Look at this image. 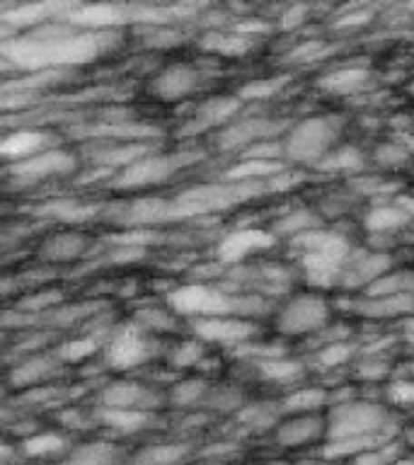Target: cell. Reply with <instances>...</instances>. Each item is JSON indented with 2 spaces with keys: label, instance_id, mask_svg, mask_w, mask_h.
Returning a JSON list of instances; mask_svg holds the SVG:
<instances>
[{
  "label": "cell",
  "instance_id": "6da1fadb",
  "mask_svg": "<svg viewBox=\"0 0 414 465\" xmlns=\"http://www.w3.org/2000/svg\"><path fill=\"white\" fill-rule=\"evenodd\" d=\"M119 44L116 29H90L56 20L3 39V58L27 73H65L107 56Z\"/></svg>",
  "mask_w": 414,
  "mask_h": 465
},
{
  "label": "cell",
  "instance_id": "7a4b0ae2",
  "mask_svg": "<svg viewBox=\"0 0 414 465\" xmlns=\"http://www.w3.org/2000/svg\"><path fill=\"white\" fill-rule=\"evenodd\" d=\"M327 441L322 443L325 463H351L359 453L378 449L402 436L390 407L356 395L337 402L325 412Z\"/></svg>",
  "mask_w": 414,
  "mask_h": 465
},
{
  "label": "cell",
  "instance_id": "3957f363",
  "mask_svg": "<svg viewBox=\"0 0 414 465\" xmlns=\"http://www.w3.org/2000/svg\"><path fill=\"white\" fill-rule=\"evenodd\" d=\"M165 305L180 320H203V318H257L267 311V301L245 291L221 289L211 282H189L167 291Z\"/></svg>",
  "mask_w": 414,
  "mask_h": 465
},
{
  "label": "cell",
  "instance_id": "277c9868",
  "mask_svg": "<svg viewBox=\"0 0 414 465\" xmlns=\"http://www.w3.org/2000/svg\"><path fill=\"white\" fill-rule=\"evenodd\" d=\"M291 247L298 250V267L310 289H341L344 272L356 254L349 238L341 232L315 228L291 240Z\"/></svg>",
  "mask_w": 414,
  "mask_h": 465
},
{
  "label": "cell",
  "instance_id": "5b68a950",
  "mask_svg": "<svg viewBox=\"0 0 414 465\" xmlns=\"http://www.w3.org/2000/svg\"><path fill=\"white\" fill-rule=\"evenodd\" d=\"M344 119L340 114H315L305 116L301 122L291 124L283 136V153L286 163L318 167L322 160L340 148Z\"/></svg>",
  "mask_w": 414,
  "mask_h": 465
},
{
  "label": "cell",
  "instance_id": "8992f818",
  "mask_svg": "<svg viewBox=\"0 0 414 465\" xmlns=\"http://www.w3.org/2000/svg\"><path fill=\"white\" fill-rule=\"evenodd\" d=\"M332 315V305L320 291H303L276 308L274 330L281 337H305L322 332Z\"/></svg>",
  "mask_w": 414,
  "mask_h": 465
},
{
  "label": "cell",
  "instance_id": "52a82bcc",
  "mask_svg": "<svg viewBox=\"0 0 414 465\" xmlns=\"http://www.w3.org/2000/svg\"><path fill=\"white\" fill-rule=\"evenodd\" d=\"M158 347L160 341L153 334H148L133 320H129L107 334L104 347H102V363L107 369L119 371V373L141 369L158 354Z\"/></svg>",
  "mask_w": 414,
  "mask_h": 465
},
{
  "label": "cell",
  "instance_id": "ba28073f",
  "mask_svg": "<svg viewBox=\"0 0 414 465\" xmlns=\"http://www.w3.org/2000/svg\"><path fill=\"white\" fill-rule=\"evenodd\" d=\"M199 160V153L182 151V153H160L151 151L133 165L116 174L112 180V187L122 192H133V189H151L167 182L172 174H177L184 167L194 165Z\"/></svg>",
  "mask_w": 414,
  "mask_h": 465
},
{
  "label": "cell",
  "instance_id": "9c48e42d",
  "mask_svg": "<svg viewBox=\"0 0 414 465\" xmlns=\"http://www.w3.org/2000/svg\"><path fill=\"white\" fill-rule=\"evenodd\" d=\"M291 122L286 119H271V116H238L225 129L216 134V148L225 153H242L264 141H276L286 136Z\"/></svg>",
  "mask_w": 414,
  "mask_h": 465
},
{
  "label": "cell",
  "instance_id": "30bf717a",
  "mask_svg": "<svg viewBox=\"0 0 414 465\" xmlns=\"http://www.w3.org/2000/svg\"><path fill=\"white\" fill-rule=\"evenodd\" d=\"M7 177L20 184H34V182H46L54 177H68V174L78 173V155H73L65 148H49L32 155L27 160L5 165Z\"/></svg>",
  "mask_w": 414,
  "mask_h": 465
},
{
  "label": "cell",
  "instance_id": "8fae6325",
  "mask_svg": "<svg viewBox=\"0 0 414 465\" xmlns=\"http://www.w3.org/2000/svg\"><path fill=\"white\" fill-rule=\"evenodd\" d=\"M163 405H167V392H160L153 385L141 383V381H131V378L109 381L100 391V407H109V410L158 412Z\"/></svg>",
  "mask_w": 414,
  "mask_h": 465
},
{
  "label": "cell",
  "instance_id": "7c38bea8",
  "mask_svg": "<svg viewBox=\"0 0 414 465\" xmlns=\"http://www.w3.org/2000/svg\"><path fill=\"white\" fill-rule=\"evenodd\" d=\"M203 85V71L199 65L177 61L163 65L148 83V93L160 102H182L189 94L199 93Z\"/></svg>",
  "mask_w": 414,
  "mask_h": 465
},
{
  "label": "cell",
  "instance_id": "4fadbf2b",
  "mask_svg": "<svg viewBox=\"0 0 414 465\" xmlns=\"http://www.w3.org/2000/svg\"><path fill=\"white\" fill-rule=\"evenodd\" d=\"M192 334L199 337L206 344H218V347H242L257 334V322L250 318H203L189 322Z\"/></svg>",
  "mask_w": 414,
  "mask_h": 465
},
{
  "label": "cell",
  "instance_id": "5bb4252c",
  "mask_svg": "<svg viewBox=\"0 0 414 465\" xmlns=\"http://www.w3.org/2000/svg\"><path fill=\"white\" fill-rule=\"evenodd\" d=\"M242 112V100L238 94H221V97H211L202 102L194 109V114L189 116L187 124L182 126V136H199V134H209V131H221L228 124L235 122Z\"/></svg>",
  "mask_w": 414,
  "mask_h": 465
},
{
  "label": "cell",
  "instance_id": "9a60e30c",
  "mask_svg": "<svg viewBox=\"0 0 414 465\" xmlns=\"http://www.w3.org/2000/svg\"><path fill=\"white\" fill-rule=\"evenodd\" d=\"M276 235L269 228H235L225 232L216 247V257L221 264H242L247 257L271 250L276 245Z\"/></svg>",
  "mask_w": 414,
  "mask_h": 465
},
{
  "label": "cell",
  "instance_id": "2e32d148",
  "mask_svg": "<svg viewBox=\"0 0 414 465\" xmlns=\"http://www.w3.org/2000/svg\"><path fill=\"white\" fill-rule=\"evenodd\" d=\"M274 441L281 449L289 450L325 443L327 417L325 414H293V417H283L274 429Z\"/></svg>",
  "mask_w": 414,
  "mask_h": 465
},
{
  "label": "cell",
  "instance_id": "e0dca14e",
  "mask_svg": "<svg viewBox=\"0 0 414 465\" xmlns=\"http://www.w3.org/2000/svg\"><path fill=\"white\" fill-rule=\"evenodd\" d=\"M392 267V257L388 252H363L356 250L354 260L349 262L341 289L344 291H366L370 283H376L383 274H388Z\"/></svg>",
  "mask_w": 414,
  "mask_h": 465
},
{
  "label": "cell",
  "instance_id": "ac0fdd59",
  "mask_svg": "<svg viewBox=\"0 0 414 465\" xmlns=\"http://www.w3.org/2000/svg\"><path fill=\"white\" fill-rule=\"evenodd\" d=\"M75 443H71V439L64 434V431H54V429H39L36 434L22 439V443L17 446L22 456L27 460H34L39 465L49 463H61Z\"/></svg>",
  "mask_w": 414,
  "mask_h": 465
},
{
  "label": "cell",
  "instance_id": "d6986e66",
  "mask_svg": "<svg viewBox=\"0 0 414 465\" xmlns=\"http://www.w3.org/2000/svg\"><path fill=\"white\" fill-rule=\"evenodd\" d=\"M56 141L51 136L49 131L36 129V126H25V129L10 131L3 143H0V155L5 160V165H13V163H20V160H27L32 155L42 151H49L54 148Z\"/></svg>",
  "mask_w": 414,
  "mask_h": 465
},
{
  "label": "cell",
  "instance_id": "ffe728a7",
  "mask_svg": "<svg viewBox=\"0 0 414 465\" xmlns=\"http://www.w3.org/2000/svg\"><path fill=\"white\" fill-rule=\"evenodd\" d=\"M94 421L100 427L109 429L116 436L141 434L145 429L158 424V412H141V410H109V407H94Z\"/></svg>",
  "mask_w": 414,
  "mask_h": 465
},
{
  "label": "cell",
  "instance_id": "44dd1931",
  "mask_svg": "<svg viewBox=\"0 0 414 465\" xmlns=\"http://www.w3.org/2000/svg\"><path fill=\"white\" fill-rule=\"evenodd\" d=\"M129 456L119 443L109 439H93V441L75 443L71 453L61 460L65 465H126Z\"/></svg>",
  "mask_w": 414,
  "mask_h": 465
},
{
  "label": "cell",
  "instance_id": "7402d4cb",
  "mask_svg": "<svg viewBox=\"0 0 414 465\" xmlns=\"http://www.w3.org/2000/svg\"><path fill=\"white\" fill-rule=\"evenodd\" d=\"M87 250H90V238L85 232L65 231L44 238V242L39 245V257L46 262H54V264H68V262L85 257Z\"/></svg>",
  "mask_w": 414,
  "mask_h": 465
},
{
  "label": "cell",
  "instance_id": "603a6c76",
  "mask_svg": "<svg viewBox=\"0 0 414 465\" xmlns=\"http://www.w3.org/2000/svg\"><path fill=\"white\" fill-rule=\"evenodd\" d=\"M192 456L194 446L189 441H155L131 453L126 465H184Z\"/></svg>",
  "mask_w": 414,
  "mask_h": 465
},
{
  "label": "cell",
  "instance_id": "cb8c5ba5",
  "mask_svg": "<svg viewBox=\"0 0 414 465\" xmlns=\"http://www.w3.org/2000/svg\"><path fill=\"white\" fill-rule=\"evenodd\" d=\"M351 311H356L363 318L373 320H395L414 315V293H402V296L390 298H356L351 301Z\"/></svg>",
  "mask_w": 414,
  "mask_h": 465
},
{
  "label": "cell",
  "instance_id": "d4e9b609",
  "mask_svg": "<svg viewBox=\"0 0 414 465\" xmlns=\"http://www.w3.org/2000/svg\"><path fill=\"white\" fill-rule=\"evenodd\" d=\"M283 417H293V414H325L330 410V391L320 388V385H303V388H293L283 395L279 402Z\"/></svg>",
  "mask_w": 414,
  "mask_h": 465
},
{
  "label": "cell",
  "instance_id": "484cf974",
  "mask_svg": "<svg viewBox=\"0 0 414 465\" xmlns=\"http://www.w3.org/2000/svg\"><path fill=\"white\" fill-rule=\"evenodd\" d=\"M58 366V356L51 351V354L42 356H29L22 363H17L13 371H10V383L15 388H39L42 383H46L51 376H56Z\"/></svg>",
  "mask_w": 414,
  "mask_h": 465
},
{
  "label": "cell",
  "instance_id": "4316f807",
  "mask_svg": "<svg viewBox=\"0 0 414 465\" xmlns=\"http://www.w3.org/2000/svg\"><path fill=\"white\" fill-rule=\"evenodd\" d=\"M211 391H213V385L203 376L182 378L167 388V405L177 407V410H199L206 405Z\"/></svg>",
  "mask_w": 414,
  "mask_h": 465
},
{
  "label": "cell",
  "instance_id": "83f0119b",
  "mask_svg": "<svg viewBox=\"0 0 414 465\" xmlns=\"http://www.w3.org/2000/svg\"><path fill=\"white\" fill-rule=\"evenodd\" d=\"M412 218L407 216V211L395 203H378L373 209H369V213L363 216V228L370 235H388V232L402 231L405 225H409Z\"/></svg>",
  "mask_w": 414,
  "mask_h": 465
},
{
  "label": "cell",
  "instance_id": "f1b7e54d",
  "mask_svg": "<svg viewBox=\"0 0 414 465\" xmlns=\"http://www.w3.org/2000/svg\"><path fill=\"white\" fill-rule=\"evenodd\" d=\"M369 78L366 68H334L318 80V87L332 94H356L369 85Z\"/></svg>",
  "mask_w": 414,
  "mask_h": 465
},
{
  "label": "cell",
  "instance_id": "f546056e",
  "mask_svg": "<svg viewBox=\"0 0 414 465\" xmlns=\"http://www.w3.org/2000/svg\"><path fill=\"white\" fill-rule=\"evenodd\" d=\"M100 211L102 209L97 203H83L75 202V199H58V202H49L39 206L36 213L56 218V221H64V223H85V221L97 216Z\"/></svg>",
  "mask_w": 414,
  "mask_h": 465
},
{
  "label": "cell",
  "instance_id": "4dcf8cb0",
  "mask_svg": "<svg viewBox=\"0 0 414 465\" xmlns=\"http://www.w3.org/2000/svg\"><path fill=\"white\" fill-rule=\"evenodd\" d=\"M402 293H414V269H390L376 283H370L363 291V298H390L402 296Z\"/></svg>",
  "mask_w": 414,
  "mask_h": 465
},
{
  "label": "cell",
  "instance_id": "1f68e13d",
  "mask_svg": "<svg viewBox=\"0 0 414 465\" xmlns=\"http://www.w3.org/2000/svg\"><path fill=\"white\" fill-rule=\"evenodd\" d=\"M315 228H322V218L310 209H293L289 213H283L279 221H276L269 231L274 232L276 238H298L308 231H315Z\"/></svg>",
  "mask_w": 414,
  "mask_h": 465
},
{
  "label": "cell",
  "instance_id": "d6a6232c",
  "mask_svg": "<svg viewBox=\"0 0 414 465\" xmlns=\"http://www.w3.org/2000/svg\"><path fill=\"white\" fill-rule=\"evenodd\" d=\"M209 359V344L202 341L199 337H189V340L177 341L170 351H167V363L172 369L187 371V369H202Z\"/></svg>",
  "mask_w": 414,
  "mask_h": 465
},
{
  "label": "cell",
  "instance_id": "836d02e7",
  "mask_svg": "<svg viewBox=\"0 0 414 465\" xmlns=\"http://www.w3.org/2000/svg\"><path fill=\"white\" fill-rule=\"evenodd\" d=\"M131 320H133L141 330L153 334V337H155V334L174 332V330L180 327V318H177L167 305H145V308H138Z\"/></svg>",
  "mask_w": 414,
  "mask_h": 465
},
{
  "label": "cell",
  "instance_id": "e575fe53",
  "mask_svg": "<svg viewBox=\"0 0 414 465\" xmlns=\"http://www.w3.org/2000/svg\"><path fill=\"white\" fill-rule=\"evenodd\" d=\"M254 369L260 371L264 381H271V383H296L303 378V363L296 361V359H286V354L257 361Z\"/></svg>",
  "mask_w": 414,
  "mask_h": 465
},
{
  "label": "cell",
  "instance_id": "d590c367",
  "mask_svg": "<svg viewBox=\"0 0 414 465\" xmlns=\"http://www.w3.org/2000/svg\"><path fill=\"white\" fill-rule=\"evenodd\" d=\"M104 347V340H97L94 334H85V337H75V340L61 341L54 354L58 356L61 363H83L87 361L90 356H94L97 351H102Z\"/></svg>",
  "mask_w": 414,
  "mask_h": 465
},
{
  "label": "cell",
  "instance_id": "8d00e7d4",
  "mask_svg": "<svg viewBox=\"0 0 414 465\" xmlns=\"http://www.w3.org/2000/svg\"><path fill=\"white\" fill-rule=\"evenodd\" d=\"M254 36L242 35V32H232V35H209L202 39V46L206 51L221 54V56H242L252 46Z\"/></svg>",
  "mask_w": 414,
  "mask_h": 465
},
{
  "label": "cell",
  "instance_id": "74e56055",
  "mask_svg": "<svg viewBox=\"0 0 414 465\" xmlns=\"http://www.w3.org/2000/svg\"><path fill=\"white\" fill-rule=\"evenodd\" d=\"M363 167V153L356 145H340L318 165L325 173H356Z\"/></svg>",
  "mask_w": 414,
  "mask_h": 465
},
{
  "label": "cell",
  "instance_id": "f35d334b",
  "mask_svg": "<svg viewBox=\"0 0 414 465\" xmlns=\"http://www.w3.org/2000/svg\"><path fill=\"white\" fill-rule=\"evenodd\" d=\"M289 83V75H274V78H257L250 80L245 85L238 90V97L245 102H260V100H269V97H276V94L281 93L283 87Z\"/></svg>",
  "mask_w": 414,
  "mask_h": 465
},
{
  "label": "cell",
  "instance_id": "ab89813d",
  "mask_svg": "<svg viewBox=\"0 0 414 465\" xmlns=\"http://www.w3.org/2000/svg\"><path fill=\"white\" fill-rule=\"evenodd\" d=\"M356 354V344L349 340H334L325 341L322 347L318 349L315 354V363L320 369H337V366H344V363Z\"/></svg>",
  "mask_w": 414,
  "mask_h": 465
},
{
  "label": "cell",
  "instance_id": "60d3db41",
  "mask_svg": "<svg viewBox=\"0 0 414 465\" xmlns=\"http://www.w3.org/2000/svg\"><path fill=\"white\" fill-rule=\"evenodd\" d=\"M405 441H402V436H399L395 441L383 443V446H378V449L363 450V453H359L349 465H392L402 453H405Z\"/></svg>",
  "mask_w": 414,
  "mask_h": 465
},
{
  "label": "cell",
  "instance_id": "b9f144b4",
  "mask_svg": "<svg viewBox=\"0 0 414 465\" xmlns=\"http://www.w3.org/2000/svg\"><path fill=\"white\" fill-rule=\"evenodd\" d=\"M385 405L414 407V381L412 378H398L385 385Z\"/></svg>",
  "mask_w": 414,
  "mask_h": 465
},
{
  "label": "cell",
  "instance_id": "7bdbcfd3",
  "mask_svg": "<svg viewBox=\"0 0 414 465\" xmlns=\"http://www.w3.org/2000/svg\"><path fill=\"white\" fill-rule=\"evenodd\" d=\"M213 405L216 410H238L242 407V395L238 391H232L228 385H213V391H211L209 400H206V405Z\"/></svg>",
  "mask_w": 414,
  "mask_h": 465
},
{
  "label": "cell",
  "instance_id": "ee69618b",
  "mask_svg": "<svg viewBox=\"0 0 414 465\" xmlns=\"http://www.w3.org/2000/svg\"><path fill=\"white\" fill-rule=\"evenodd\" d=\"M376 160L380 165H388V167H399L402 163L409 160V148L399 143H383L376 148Z\"/></svg>",
  "mask_w": 414,
  "mask_h": 465
},
{
  "label": "cell",
  "instance_id": "f6af8a7d",
  "mask_svg": "<svg viewBox=\"0 0 414 465\" xmlns=\"http://www.w3.org/2000/svg\"><path fill=\"white\" fill-rule=\"evenodd\" d=\"M398 203L402 206V209L407 211V216L414 218V194H407V196H399Z\"/></svg>",
  "mask_w": 414,
  "mask_h": 465
},
{
  "label": "cell",
  "instance_id": "bcb514c9",
  "mask_svg": "<svg viewBox=\"0 0 414 465\" xmlns=\"http://www.w3.org/2000/svg\"><path fill=\"white\" fill-rule=\"evenodd\" d=\"M402 441H405V446L414 449V424H409V427L402 429Z\"/></svg>",
  "mask_w": 414,
  "mask_h": 465
},
{
  "label": "cell",
  "instance_id": "7dc6e473",
  "mask_svg": "<svg viewBox=\"0 0 414 465\" xmlns=\"http://www.w3.org/2000/svg\"><path fill=\"white\" fill-rule=\"evenodd\" d=\"M392 465H414V453H407L405 450V453H402V456H399Z\"/></svg>",
  "mask_w": 414,
  "mask_h": 465
},
{
  "label": "cell",
  "instance_id": "c3c4849f",
  "mask_svg": "<svg viewBox=\"0 0 414 465\" xmlns=\"http://www.w3.org/2000/svg\"><path fill=\"white\" fill-rule=\"evenodd\" d=\"M49 465H65V463H49Z\"/></svg>",
  "mask_w": 414,
  "mask_h": 465
},
{
  "label": "cell",
  "instance_id": "681fc988",
  "mask_svg": "<svg viewBox=\"0 0 414 465\" xmlns=\"http://www.w3.org/2000/svg\"><path fill=\"white\" fill-rule=\"evenodd\" d=\"M325 465H332V463H325Z\"/></svg>",
  "mask_w": 414,
  "mask_h": 465
}]
</instances>
